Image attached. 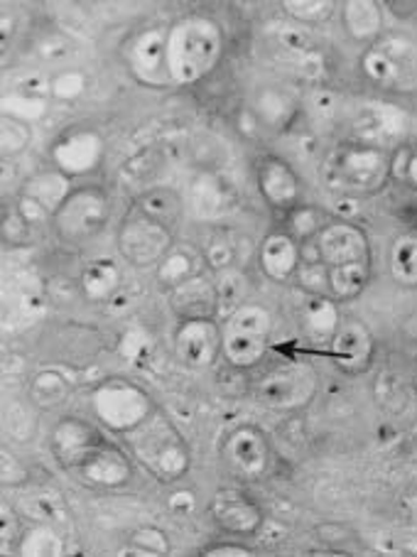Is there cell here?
I'll return each instance as SVG.
<instances>
[{
  "label": "cell",
  "instance_id": "cell-1",
  "mask_svg": "<svg viewBox=\"0 0 417 557\" xmlns=\"http://www.w3.org/2000/svg\"><path fill=\"white\" fill-rule=\"evenodd\" d=\"M50 447L66 474L94 488H119L131 482L133 465L121 445L94 422L66 416L57 422Z\"/></svg>",
  "mask_w": 417,
  "mask_h": 557
},
{
  "label": "cell",
  "instance_id": "cell-2",
  "mask_svg": "<svg viewBox=\"0 0 417 557\" xmlns=\"http://www.w3.org/2000/svg\"><path fill=\"white\" fill-rule=\"evenodd\" d=\"M319 261L327 268L329 290L339 300H354L371 281V246L361 228L346 221L324 226L315 238Z\"/></svg>",
  "mask_w": 417,
  "mask_h": 557
},
{
  "label": "cell",
  "instance_id": "cell-3",
  "mask_svg": "<svg viewBox=\"0 0 417 557\" xmlns=\"http://www.w3.org/2000/svg\"><path fill=\"white\" fill-rule=\"evenodd\" d=\"M226 37L211 17L187 15L168 30V70L172 84L192 86L217 70Z\"/></svg>",
  "mask_w": 417,
  "mask_h": 557
},
{
  "label": "cell",
  "instance_id": "cell-4",
  "mask_svg": "<svg viewBox=\"0 0 417 557\" xmlns=\"http://www.w3.org/2000/svg\"><path fill=\"white\" fill-rule=\"evenodd\" d=\"M121 437L128 447V455L158 482H180L189 472L192 453L187 440L160 408H155L138 428Z\"/></svg>",
  "mask_w": 417,
  "mask_h": 557
},
{
  "label": "cell",
  "instance_id": "cell-5",
  "mask_svg": "<svg viewBox=\"0 0 417 557\" xmlns=\"http://www.w3.org/2000/svg\"><path fill=\"white\" fill-rule=\"evenodd\" d=\"M391 177V160L376 146L336 148L324 162V180L329 189L346 197H371L381 191Z\"/></svg>",
  "mask_w": 417,
  "mask_h": 557
},
{
  "label": "cell",
  "instance_id": "cell-6",
  "mask_svg": "<svg viewBox=\"0 0 417 557\" xmlns=\"http://www.w3.org/2000/svg\"><path fill=\"white\" fill-rule=\"evenodd\" d=\"M273 317L263 305H238L221 326V354L236 369H254L266 359Z\"/></svg>",
  "mask_w": 417,
  "mask_h": 557
},
{
  "label": "cell",
  "instance_id": "cell-7",
  "mask_svg": "<svg viewBox=\"0 0 417 557\" xmlns=\"http://www.w3.org/2000/svg\"><path fill=\"white\" fill-rule=\"evenodd\" d=\"M111 219V199L99 187L74 189L54 211L52 228L62 244L82 246L99 236Z\"/></svg>",
  "mask_w": 417,
  "mask_h": 557
},
{
  "label": "cell",
  "instance_id": "cell-8",
  "mask_svg": "<svg viewBox=\"0 0 417 557\" xmlns=\"http://www.w3.org/2000/svg\"><path fill=\"white\" fill-rule=\"evenodd\" d=\"M91 408L106 430L115 432V435H125L150 416L155 403L148 396V391L138 383L128 379H109L94 391Z\"/></svg>",
  "mask_w": 417,
  "mask_h": 557
},
{
  "label": "cell",
  "instance_id": "cell-9",
  "mask_svg": "<svg viewBox=\"0 0 417 557\" xmlns=\"http://www.w3.org/2000/svg\"><path fill=\"white\" fill-rule=\"evenodd\" d=\"M317 393V373L305 361H280L256 379V398L273 410H297Z\"/></svg>",
  "mask_w": 417,
  "mask_h": 557
},
{
  "label": "cell",
  "instance_id": "cell-10",
  "mask_svg": "<svg viewBox=\"0 0 417 557\" xmlns=\"http://www.w3.org/2000/svg\"><path fill=\"white\" fill-rule=\"evenodd\" d=\"M170 246V226L145 216L140 209L125 219L119 228V251L131 265L148 268L155 263H162V258L168 256Z\"/></svg>",
  "mask_w": 417,
  "mask_h": 557
},
{
  "label": "cell",
  "instance_id": "cell-11",
  "mask_svg": "<svg viewBox=\"0 0 417 557\" xmlns=\"http://www.w3.org/2000/svg\"><path fill=\"white\" fill-rule=\"evenodd\" d=\"M221 462L236 479H258L270 462V447L263 430L256 425L231 430L221 445Z\"/></svg>",
  "mask_w": 417,
  "mask_h": 557
},
{
  "label": "cell",
  "instance_id": "cell-12",
  "mask_svg": "<svg viewBox=\"0 0 417 557\" xmlns=\"http://www.w3.org/2000/svg\"><path fill=\"white\" fill-rule=\"evenodd\" d=\"M54 168L66 177L89 175L103 160V138L96 131H70L52 146Z\"/></svg>",
  "mask_w": 417,
  "mask_h": 557
},
{
  "label": "cell",
  "instance_id": "cell-13",
  "mask_svg": "<svg viewBox=\"0 0 417 557\" xmlns=\"http://www.w3.org/2000/svg\"><path fill=\"white\" fill-rule=\"evenodd\" d=\"M174 351L192 369H209L221 354V326L217 320H182L174 332Z\"/></svg>",
  "mask_w": 417,
  "mask_h": 557
},
{
  "label": "cell",
  "instance_id": "cell-14",
  "mask_svg": "<svg viewBox=\"0 0 417 557\" xmlns=\"http://www.w3.org/2000/svg\"><path fill=\"white\" fill-rule=\"evenodd\" d=\"M72 195L70 177L60 170L37 172L35 177L25 182L21 195V216L30 224L52 219L54 211L62 207V201Z\"/></svg>",
  "mask_w": 417,
  "mask_h": 557
},
{
  "label": "cell",
  "instance_id": "cell-15",
  "mask_svg": "<svg viewBox=\"0 0 417 557\" xmlns=\"http://www.w3.org/2000/svg\"><path fill=\"white\" fill-rule=\"evenodd\" d=\"M209 513L221 531L234 535H254L263 525L260 506L241 488H219L209 502Z\"/></svg>",
  "mask_w": 417,
  "mask_h": 557
},
{
  "label": "cell",
  "instance_id": "cell-16",
  "mask_svg": "<svg viewBox=\"0 0 417 557\" xmlns=\"http://www.w3.org/2000/svg\"><path fill=\"white\" fill-rule=\"evenodd\" d=\"M128 64L135 74V79L148 86H170V70H168V30L150 27L138 35L133 42Z\"/></svg>",
  "mask_w": 417,
  "mask_h": 557
},
{
  "label": "cell",
  "instance_id": "cell-17",
  "mask_svg": "<svg viewBox=\"0 0 417 557\" xmlns=\"http://www.w3.org/2000/svg\"><path fill=\"white\" fill-rule=\"evenodd\" d=\"M415 50L405 40H385L364 54V72L381 86H397L415 72Z\"/></svg>",
  "mask_w": 417,
  "mask_h": 557
},
{
  "label": "cell",
  "instance_id": "cell-18",
  "mask_svg": "<svg viewBox=\"0 0 417 557\" xmlns=\"http://www.w3.org/2000/svg\"><path fill=\"white\" fill-rule=\"evenodd\" d=\"M170 307L180 320H217L221 312L219 287L204 275H192L170 290Z\"/></svg>",
  "mask_w": 417,
  "mask_h": 557
},
{
  "label": "cell",
  "instance_id": "cell-19",
  "mask_svg": "<svg viewBox=\"0 0 417 557\" xmlns=\"http://www.w3.org/2000/svg\"><path fill=\"white\" fill-rule=\"evenodd\" d=\"M354 131H356V136L366 143V146L378 148V143L401 140L405 136L407 116L391 103L368 101L356 113Z\"/></svg>",
  "mask_w": 417,
  "mask_h": 557
},
{
  "label": "cell",
  "instance_id": "cell-20",
  "mask_svg": "<svg viewBox=\"0 0 417 557\" xmlns=\"http://www.w3.org/2000/svg\"><path fill=\"white\" fill-rule=\"evenodd\" d=\"M256 182L263 199L273 209H295L299 199V180L283 158L266 156L256 165Z\"/></svg>",
  "mask_w": 417,
  "mask_h": 557
},
{
  "label": "cell",
  "instance_id": "cell-21",
  "mask_svg": "<svg viewBox=\"0 0 417 557\" xmlns=\"http://www.w3.org/2000/svg\"><path fill=\"white\" fill-rule=\"evenodd\" d=\"M332 357L344 371H364L373 359V337L368 326L358 320L339 324L332 339Z\"/></svg>",
  "mask_w": 417,
  "mask_h": 557
},
{
  "label": "cell",
  "instance_id": "cell-22",
  "mask_svg": "<svg viewBox=\"0 0 417 557\" xmlns=\"http://www.w3.org/2000/svg\"><path fill=\"white\" fill-rule=\"evenodd\" d=\"M299 261H303V256H299V246L293 236L275 232V234H268L263 238V244H260L258 263H260V271H263L270 281L275 283L290 281V277L297 273Z\"/></svg>",
  "mask_w": 417,
  "mask_h": 557
},
{
  "label": "cell",
  "instance_id": "cell-23",
  "mask_svg": "<svg viewBox=\"0 0 417 557\" xmlns=\"http://www.w3.org/2000/svg\"><path fill=\"white\" fill-rule=\"evenodd\" d=\"M299 322H303V330L312 339L332 342L339 324H342V317H339V307L334 300H327L322 295H312L299 307Z\"/></svg>",
  "mask_w": 417,
  "mask_h": 557
},
{
  "label": "cell",
  "instance_id": "cell-24",
  "mask_svg": "<svg viewBox=\"0 0 417 557\" xmlns=\"http://www.w3.org/2000/svg\"><path fill=\"white\" fill-rule=\"evenodd\" d=\"M121 287V268L111 258H96L82 271V293L86 300L103 302L111 300Z\"/></svg>",
  "mask_w": 417,
  "mask_h": 557
},
{
  "label": "cell",
  "instance_id": "cell-25",
  "mask_svg": "<svg viewBox=\"0 0 417 557\" xmlns=\"http://www.w3.org/2000/svg\"><path fill=\"white\" fill-rule=\"evenodd\" d=\"M344 25L356 40H376L383 27V15L373 0H352L344 5Z\"/></svg>",
  "mask_w": 417,
  "mask_h": 557
},
{
  "label": "cell",
  "instance_id": "cell-26",
  "mask_svg": "<svg viewBox=\"0 0 417 557\" xmlns=\"http://www.w3.org/2000/svg\"><path fill=\"white\" fill-rule=\"evenodd\" d=\"M391 275L397 285L417 287V234H403L393 242Z\"/></svg>",
  "mask_w": 417,
  "mask_h": 557
},
{
  "label": "cell",
  "instance_id": "cell-27",
  "mask_svg": "<svg viewBox=\"0 0 417 557\" xmlns=\"http://www.w3.org/2000/svg\"><path fill=\"white\" fill-rule=\"evenodd\" d=\"M138 209L145 216H150L155 221H160V224L170 226L182 216V199L177 197V191H172L170 187H158L140 197Z\"/></svg>",
  "mask_w": 417,
  "mask_h": 557
},
{
  "label": "cell",
  "instance_id": "cell-28",
  "mask_svg": "<svg viewBox=\"0 0 417 557\" xmlns=\"http://www.w3.org/2000/svg\"><path fill=\"white\" fill-rule=\"evenodd\" d=\"M70 391V381L57 371H40L30 383V398L45 410L62 406Z\"/></svg>",
  "mask_w": 417,
  "mask_h": 557
},
{
  "label": "cell",
  "instance_id": "cell-29",
  "mask_svg": "<svg viewBox=\"0 0 417 557\" xmlns=\"http://www.w3.org/2000/svg\"><path fill=\"white\" fill-rule=\"evenodd\" d=\"M21 553L23 555H30V557H42V555H64L66 550V543L64 537L54 531L50 523H40L27 531L21 537Z\"/></svg>",
  "mask_w": 417,
  "mask_h": 557
},
{
  "label": "cell",
  "instance_id": "cell-30",
  "mask_svg": "<svg viewBox=\"0 0 417 557\" xmlns=\"http://www.w3.org/2000/svg\"><path fill=\"white\" fill-rule=\"evenodd\" d=\"M283 11L297 23H322L334 13L332 0H285Z\"/></svg>",
  "mask_w": 417,
  "mask_h": 557
},
{
  "label": "cell",
  "instance_id": "cell-31",
  "mask_svg": "<svg viewBox=\"0 0 417 557\" xmlns=\"http://www.w3.org/2000/svg\"><path fill=\"white\" fill-rule=\"evenodd\" d=\"M45 111L47 106L42 103V99H37V96H30V94H11L3 99V116L8 119L30 123L35 119L45 116Z\"/></svg>",
  "mask_w": 417,
  "mask_h": 557
},
{
  "label": "cell",
  "instance_id": "cell-32",
  "mask_svg": "<svg viewBox=\"0 0 417 557\" xmlns=\"http://www.w3.org/2000/svg\"><path fill=\"white\" fill-rule=\"evenodd\" d=\"M131 550L140 555H168L172 547L168 535L155 525H143L131 535Z\"/></svg>",
  "mask_w": 417,
  "mask_h": 557
},
{
  "label": "cell",
  "instance_id": "cell-33",
  "mask_svg": "<svg viewBox=\"0 0 417 557\" xmlns=\"http://www.w3.org/2000/svg\"><path fill=\"white\" fill-rule=\"evenodd\" d=\"M158 277L160 285H168L172 290V287L192 277V258L187 253H168L158 268Z\"/></svg>",
  "mask_w": 417,
  "mask_h": 557
},
{
  "label": "cell",
  "instance_id": "cell-34",
  "mask_svg": "<svg viewBox=\"0 0 417 557\" xmlns=\"http://www.w3.org/2000/svg\"><path fill=\"white\" fill-rule=\"evenodd\" d=\"M30 138L33 133L25 121L3 116V156L13 158L17 152H23L27 146H30Z\"/></svg>",
  "mask_w": 417,
  "mask_h": 557
},
{
  "label": "cell",
  "instance_id": "cell-35",
  "mask_svg": "<svg viewBox=\"0 0 417 557\" xmlns=\"http://www.w3.org/2000/svg\"><path fill=\"white\" fill-rule=\"evenodd\" d=\"M84 89H86V76L82 72H74V70L54 76L50 84L52 96L60 101H76L84 94Z\"/></svg>",
  "mask_w": 417,
  "mask_h": 557
},
{
  "label": "cell",
  "instance_id": "cell-36",
  "mask_svg": "<svg viewBox=\"0 0 417 557\" xmlns=\"http://www.w3.org/2000/svg\"><path fill=\"white\" fill-rule=\"evenodd\" d=\"M27 513H30V518H37V521L52 525L60 518V504H57L52 494H35L30 504H27Z\"/></svg>",
  "mask_w": 417,
  "mask_h": 557
},
{
  "label": "cell",
  "instance_id": "cell-37",
  "mask_svg": "<svg viewBox=\"0 0 417 557\" xmlns=\"http://www.w3.org/2000/svg\"><path fill=\"white\" fill-rule=\"evenodd\" d=\"M319 224H322V214H317L315 209L299 207L293 214V232L299 238H309L319 234ZM293 236V238H295Z\"/></svg>",
  "mask_w": 417,
  "mask_h": 557
},
{
  "label": "cell",
  "instance_id": "cell-38",
  "mask_svg": "<svg viewBox=\"0 0 417 557\" xmlns=\"http://www.w3.org/2000/svg\"><path fill=\"white\" fill-rule=\"evenodd\" d=\"M27 479V469L17 462V457L13 453L3 449V484L5 486H17Z\"/></svg>",
  "mask_w": 417,
  "mask_h": 557
},
{
  "label": "cell",
  "instance_id": "cell-39",
  "mask_svg": "<svg viewBox=\"0 0 417 557\" xmlns=\"http://www.w3.org/2000/svg\"><path fill=\"white\" fill-rule=\"evenodd\" d=\"M207 258L217 271H226L229 263L234 261V248H231L224 238H217V242H211V246L207 248Z\"/></svg>",
  "mask_w": 417,
  "mask_h": 557
},
{
  "label": "cell",
  "instance_id": "cell-40",
  "mask_svg": "<svg viewBox=\"0 0 417 557\" xmlns=\"http://www.w3.org/2000/svg\"><path fill=\"white\" fill-rule=\"evenodd\" d=\"M201 555H209V557H214V555H254V550L241 543H214V545L204 547Z\"/></svg>",
  "mask_w": 417,
  "mask_h": 557
},
{
  "label": "cell",
  "instance_id": "cell-41",
  "mask_svg": "<svg viewBox=\"0 0 417 557\" xmlns=\"http://www.w3.org/2000/svg\"><path fill=\"white\" fill-rule=\"evenodd\" d=\"M170 508L174 513H192L194 511V494L192 492H177L170 496Z\"/></svg>",
  "mask_w": 417,
  "mask_h": 557
},
{
  "label": "cell",
  "instance_id": "cell-42",
  "mask_svg": "<svg viewBox=\"0 0 417 557\" xmlns=\"http://www.w3.org/2000/svg\"><path fill=\"white\" fill-rule=\"evenodd\" d=\"M405 177L413 182V185L417 187V150L410 156V160H407V168H405Z\"/></svg>",
  "mask_w": 417,
  "mask_h": 557
},
{
  "label": "cell",
  "instance_id": "cell-43",
  "mask_svg": "<svg viewBox=\"0 0 417 557\" xmlns=\"http://www.w3.org/2000/svg\"><path fill=\"white\" fill-rule=\"evenodd\" d=\"M415 388H417V367H415Z\"/></svg>",
  "mask_w": 417,
  "mask_h": 557
}]
</instances>
